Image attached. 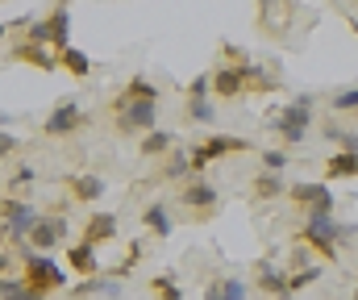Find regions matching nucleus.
<instances>
[{
  "mask_svg": "<svg viewBox=\"0 0 358 300\" xmlns=\"http://www.w3.org/2000/svg\"><path fill=\"white\" fill-rule=\"evenodd\" d=\"M113 129L117 134H150L159 129V100H129L117 97L113 100Z\"/></svg>",
  "mask_w": 358,
  "mask_h": 300,
  "instance_id": "nucleus-2",
  "label": "nucleus"
},
{
  "mask_svg": "<svg viewBox=\"0 0 358 300\" xmlns=\"http://www.w3.org/2000/svg\"><path fill=\"white\" fill-rule=\"evenodd\" d=\"M263 125H267L271 134L283 142V146H304L308 142V134L313 129H304L300 121H292V113H287V104H279V108H271L267 117H263Z\"/></svg>",
  "mask_w": 358,
  "mask_h": 300,
  "instance_id": "nucleus-10",
  "label": "nucleus"
},
{
  "mask_svg": "<svg viewBox=\"0 0 358 300\" xmlns=\"http://www.w3.org/2000/svg\"><path fill=\"white\" fill-rule=\"evenodd\" d=\"M142 229H150L155 238H171V229H176L171 208H167L163 200H150V204L142 208Z\"/></svg>",
  "mask_w": 358,
  "mask_h": 300,
  "instance_id": "nucleus-16",
  "label": "nucleus"
},
{
  "mask_svg": "<svg viewBox=\"0 0 358 300\" xmlns=\"http://www.w3.org/2000/svg\"><path fill=\"white\" fill-rule=\"evenodd\" d=\"M63 192H67V200H76V204H96V200H104L108 184L100 176H92V171H80V176H67L63 180Z\"/></svg>",
  "mask_w": 358,
  "mask_h": 300,
  "instance_id": "nucleus-11",
  "label": "nucleus"
},
{
  "mask_svg": "<svg viewBox=\"0 0 358 300\" xmlns=\"http://www.w3.org/2000/svg\"><path fill=\"white\" fill-rule=\"evenodd\" d=\"M171 150H176V134H171V129H163V125L138 138V155H142V159H167Z\"/></svg>",
  "mask_w": 358,
  "mask_h": 300,
  "instance_id": "nucleus-15",
  "label": "nucleus"
},
{
  "mask_svg": "<svg viewBox=\"0 0 358 300\" xmlns=\"http://www.w3.org/2000/svg\"><path fill=\"white\" fill-rule=\"evenodd\" d=\"M304 267H313V250H308L304 242H296V246H292V263H287V271H304Z\"/></svg>",
  "mask_w": 358,
  "mask_h": 300,
  "instance_id": "nucleus-34",
  "label": "nucleus"
},
{
  "mask_svg": "<svg viewBox=\"0 0 358 300\" xmlns=\"http://www.w3.org/2000/svg\"><path fill=\"white\" fill-rule=\"evenodd\" d=\"M204 300H225V288H221V280H208V284H204Z\"/></svg>",
  "mask_w": 358,
  "mask_h": 300,
  "instance_id": "nucleus-36",
  "label": "nucleus"
},
{
  "mask_svg": "<svg viewBox=\"0 0 358 300\" xmlns=\"http://www.w3.org/2000/svg\"><path fill=\"white\" fill-rule=\"evenodd\" d=\"M183 121H192V125H213V121H217V104H213V100H187V104H183Z\"/></svg>",
  "mask_w": 358,
  "mask_h": 300,
  "instance_id": "nucleus-23",
  "label": "nucleus"
},
{
  "mask_svg": "<svg viewBox=\"0 0 358 300\" xmlns=\"http://www.w3.org/2000/svg\"><path fill=\"white\" fill-rule=\"evenodd\" d=\"M221 288H225V300H250V288H255V284H246L242 276H225Z\"/></svg>",
  "mask_w": 358,
  "mask_h": 300,
  "instance_id": "nucleus-33",
  "label": "nucleus"
},
{
  "mask_svg": "<svg viewBox=\"0 0 358 300\" xmlns=\"http://www.w3.org/2000/svg\"><path fill=\"white\" fill-rule=\"evenodd\" d=\"M150 288H155V297H159V300H183V288H179L171 276H155V280H150Z\"/></svg>",
  "mask_w": 358,
  "mask_h": 300,
  "instance_id": "nucleus-30",
  "label": "nucleus"
},
{
  "mask_svg": "<svg viewBox=\"0 0 358 300\" xmlns=\"http://www.w3.org/2000/svg\"><path fill=\"white\" fill-rule=\"evenodd\" d=\"M358 176V150H334L325 159V180H355Z\"/></svg>",
  "mask_w": 358,
  "mask_h": 300,
  "instance_id": "nucleus-21",
  "label": "nucleus"
},
{
  "mask_svg": "<svg viewBox=\"0 0 358 300\" xmlns=\"http://www.w3.org/2000/svg\"><path fill=\"white\" fill-rule=\"evenodd\" d=\"M21 259H25V280H29V288H38V292H59V288H67V276H63V267H59L50 255L21 250Z\"/></svg>",
  "mask_w": 358,
  "mask_h": 300,
  "instance_id": "nucleus-6",
  "label": "nucleus"
},
{
  "mask_svg": "<svg viewBox=\"0 0 358 300\" xmlns=\"http://www.w3.org/2000/svg\"><path fill=\"white\" fill-rule=\"evenodd\" d=\"M0 217H4V238H8L13 246H25V242H29V234H34V229H38V221H42V213H38L29 200H21V197H4Z\"/></svg>",
  "mask_w": 358,
  "mask_h": 300,
  "instance_id": "nucleus-4",
  "label": "nucleus"
},
{
  "mask_svg": "<svg viewBox=\"0 0 358 300\" xmlns=\"http://www.w3.org/2000/svg\"><path fill=\"white\" fill-rule=\"evenodd\" d=\"M287 188H292V184L283 180V171H259V176L250 180V197L263 200V204H267V200L287 197Z\"/></svg>",
  "mask_w": 358,
  "mask_h": 300,
  "instance_id": "nucleus-17",
  "label": "nucleus"
},
{
  "mask_svg": "<svg viewBox=\"0 0 358 300\" xmlns=\"http://www.w3.org/2000/svg\"><path fill=\"white\" fill-rule=\"evenodd\" d=\"M67 263H71V271L76 276H84V280H92V276H100V259H96V246L92 242H76L71 250H67Z\"/></svg>",
  "mask_w": 358,
  "mask_h": 300,
  "instance_id": "nucleus-19",
  "label": "nucleus"
},
{
  "mask_svg": "<svg viewBox=\"0 0 358 300\" xmlns=\"http://www.w3.org/2000/svg\"><path fill=\"white\" fill-rule=\"evenodd\" d=\"M321 276H325V267H321V263H313V267H304V271H292V297H296V292H304V288H313Z\"/></svg>",
  "mask_w": 358,
  "mask_h": 300,
  "instance_id": "nucleus-29",
  "label": "nucleus"
},
{
  "mask_svg": "<svg viewBox=\"0 0 358 300\" xmlns=\"http://www.w3.org/2000/svg\"><path fill=\"white\" fill-rule=\"evenodd\" d=\"M255 288L271 300H287L292 297V271H283L275 259H259V267H255Z\"/></svg>",
  "mask_w": 358,
  "mask_h": 300,
  "instance_id": "nucleus-9",
  "label": "nucleus"
},
{
  "mask_svg": "<svg viewBox=\"0 0 358 300\" xmlns=\"http://www.w3.org/2000/svg\"><path fill=\"white\" fill-rule=\"evenodd\" d=\"M121 97H129V100H159V84H150L146 76H134L129 84H125V92Z\"/></svg>",
  "mask_w": 358,
  "mask_h": 300,
  "instance_id": "nucleus-26",
  "label": "nucleus"
},
{
  "mask_svg": "<svg viewBox=\"0 0 358 300\" xmlns=\"http://www.w3.org/2000/svg\"><path fill=\"white\" fill-rule=\"evenodd\" d=\"M196 171H192V150L183 146V150H171L167 159H163V167H159V176L155 180H142V184H187Z\"/></svg>",
  "mask_w": 358,
  "mask_h": 300,
  "instance_id": "nucleus-13",
  "label": "nucleus"
},
{
  "mask_svg": "<svg viewBox=\"0 0 358 300\" xmlns=\"http://www.w3.org/2000/svg\"><path fill=\"white\" fill-rule=\"evenodd\" d=\"M117 229H121V225H117V217H113V213H92L88 221H84V234H80V238L92 242V246H100V242H113V238H117Z\"/></svg>",
  "mask_w": 358,
  "mask_h": 300,
  "instance_id": "nucleus-18",
  "label": "nucleus"
},
{
  "mask_svg": "<svg viewBox=\"0 0 358 300\" xmlns=\"http://www.w3.org/2000/svg\"><path fill=\"white\" fill-rule=\"evenodd\" d=\"M242 92H246V76H242V67L221 63V67L213 71V97L217 100H238Z\"/></svg>",
  "mask_w": 358,
  "mask_h": 300,
  "instance_id": "nucleus-14",
  "label": "nucleus"
},
{
  "mask_svg": "<svg viewBox=\"0 0 358 300\" xmlns=\"http://www.w3.org/2000/svg\"><path fill=\"white\" fill-rule=\"evenodd\" d=\"M4 4H8V0H4Z\"/></svg>",
  "mask_w": 358,
  "mask_h": 300,
  "instance_id": "nucleus-38",
  "label": "nucleus"
},
{
  "mask_svg": "<svg viewBox=\"0 0 358 300\" xmlns=\"http://www.w3.org/2000/svg\"><path fill=\"white\" fill-rule=\"evenodd\" d=\"M17 150H21V142H17V138H13V134L4 129V134H0V155L8 159V155H17Z\"/></svg>",
  "mask_w": 358,
  "mask_h": 300,
  "instance_id": "nucleus-35",
  "label": "nucleus"
},
{
  "mask_svg": "<svg viewBox=\"0 0 358 300\" xmlns=\"http://www.w3.org/2000/svg\"><path fill=\"white\" fill-rule=\"evenodd\" d=\"M71 238V225H67V217L55 208V213H42V221H38V229L29 234V250H38V255H50L55 246H63Z\"/></svg>",
  "mask_w": 358,
  "mask_h": 300,
  "instance_id": "nucleus-7",
  "label": "nucleus"
},
{
  "mask_svg": "<svg viewBox=\"0 0 358 300\" xmlns=\"http://www.w3.org/2000/svg\"><path fill=\"white\" fill-rule=\"evenodd\" d=\"M221 204V192L208 176H192L183 188L176 192V208L183 213V221H208Z\"/></svg>",
  "mask_w": 358,
  "mask_h": 300,
  "instance_id": "nucleus-1",
  "label": "nucleus"
},
{
  "mask_svg": "<svg viewBox=\"0 0 358 300\" xmlns=\"http://www.w3.org/2000/svg\"><path fill=\"white\" fill-rule=\"evenodd\" d=\"M350 300H358V288H355V292H350Z\"/></svg>",
  "mask_w": 358,
  "mask_h": 300,
  "instance_id": "nucleus-37",
  "label": "nucleus"
},
{
  "mask_svg": "<svg viewBox=\"0 0 358 300\" xmlns=\"http://www.w3.org/2000/svg\"><path fill=\"white\" fill-rule=\"evenodd\" d=\"M321 134L338 146V150H358V129H346V125H338L334 117H325L321 121Z\"/></svg>",
  "mask_w": 358,
  "mask_h": 300,
  "instance_id": "nucleus-22",
  "label": "nucleus"
},
{
  "mask_svg": "<svg viewBox=\"0 0 358 300\" xmlns=\"http://www.w3.org/2000/svg\"><path fill=\"white\" fill-rule=\"evenodd\" d=\"M187 150H192V171L204 176L208 163H221V159H229V155H238V150H255V142H250V138H238V134H208L204 142H196V146H187Z\"/></svg>",
  "mask_w": 358,
  "mask_h": 300,
  "instance_id": "nucleus-3",
  "label": "nucleus"
},
{
  "mask_svg": "<svg viewBox=\"0 0 358 300\" xmlns=\"http://www.w3.org/2000/svg\"><path fill=\"white\" fill-rule=\"evenodd\" d=\"M59 63H63V71H71L76 80L92 76V59L84 55V50H76V46H71V50H63V55H59Z\"/></svg>",
  "mask_w": 358,
  "mask_h": 300,
  "instance_id": "nucleus-24",
  "label": "nucleus"
},
{
  "mask_svg": "<svg viewBox=\"0 0 358 300\" xmlns=\"http://www.w3.org/2000/svg\"><path fill=\"white\" fill-rule=\"evenodd\" d=\"M34 180H38L34 167H17V171L4 180V197H17V188H25V184H34Z\"/></svg>",
  "mask_w": 358,
  "mask_h": 300,
  "instance_id": "nucleus-31",
  "label": "nucleus"
},
{
  "mask_svg": "<svg viewBox=\"0 0 358 300\" xmlns=\"http://www.w3.org/2000/svg\"><path fill=\"white\" fill-rule=\"evenodd\" d=\"M0 297L4 300H25L29 297V280H25V276H4V280H0Z\"/></svg>",
  "mask_w": 358,
  "mask_h": 300,
  "instance_id": "nucleus-28",
  "label": "nucleus"
},
{
  "mask_svg": "<svg viewBox=\"0 0 358 300\" xmlns=\"http://www.w3.org/2000/svg\"><path fill=\"white\" fill-rule=\"evenodd\" d=\"M259 163H263V171H287L292 155L283 146H271V150H259Z\"/></svg>",
  "mask_w": 358,
  "mask_h": 300,
  "instance_id": "nucleus-27",
  "label": "nucleus"
},
{
  "mask_svg": "<svg viewBox=\"0 0 358 300\" xmlns=\"http://www.w3.org/2000/svg\"><path fill=\"white\" fill-rule=\"evenodd\" d=\"M50 46H55V55H63V50H71V8H63V4H55V13H50Z\"/></svg>",
  "mask_w": 358,
  "mask_h": 300,
  "instance_id": "nucleus-20",
  "label": "nucleus"
},
{
  "mask_svg": "<svg viewBox=\"0 0 358 300\" xmlns=\"http://www.w3.org/2000/svg\"><path fill=\"white\" fill-rule=\"evenodd\" d=\"M329 108H334V117L358 113V84L355 88H338V92H329Z\"/></svg>",
  "mask_w": 358,
  "mask_h": 300,
  "instance_id": "nucleus-25",
  "label": "nucleus"
},
{
  "mask_svg": "<svg viewBox=\"0 0 358 300\" xmlns=\"http://www.w3.org/2000/svg\"><path fill=\"white\" fill-rule=\"evenodd\" d=\"M8 59H13V63H29V67H38V71H55V67H63L59 55H55L50 46H34V42H25V38L8 46Z\"/></svg>",
  "mask_w": 358,
  "mask_h": 300,
  "instance_id": "nucleus-12",
  "label": "nucleus"
},
{
  "mask_svg": "<svg viewBox=\"0 0 358 300\" xmlns=\"http://www.w3.org/2000/svg\"><path fill=\"white\" fill-rule=\"evenodd\" d=\"M287 200H292L300 213H338V200L329 192V184H313V180L292 184V188H287Z\"/></svg>",
  "mask_w": 358,
  "mask_h": 300,
  "instance_id": "nucleus-8",
  "label": "nucleus"
},
{
  "mask_svg": "<svg viewBox=\"0 0 358 300\" xmlns=\"http://www.w3.org/2000/svg\"><path fill=\"white\" fill-rule=\"evenodd\" d=\"M88 125V113H84V104L76 97L59 100L55 108H50V117L42 121V138H71V134H80Z\"/></svg>",
  "mask_w": 358,
  "mask_h": 300,
  "instance_id": "nucleus-5",
  "label": "nucleus"
},
{
  "mask_svg": "<svg viewBox=\"0 0 358 300\" xmlns=\"http://www.w3.org/2000/svg\"><path fill=\"white\" fill-rule=\"evenodd\" d=\"M187 100H213V71H200L187 84Z\"/></svg>",
  "mask_w": 358,
  "mask_h": 300,
  "instance_id": "nucleus-32",
  "label": "nucleus"
}]
</instances>
